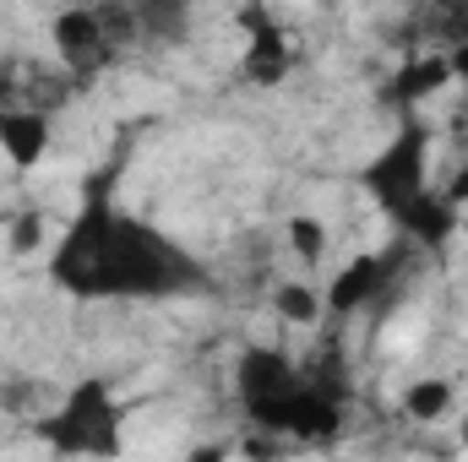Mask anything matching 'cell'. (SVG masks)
<instances>
[{
	"instance_id": "cell-1",
	"label": "cell",
	"mask_w": 468,
	"mask_h": 462,
	"mask_svg": "<svg viewBox=\"0 0 468 462\" xmlns=\"http://www.w3.org/2000/svg\"><path fill=\"white\" fill-rule=\"evenodd\" d=\"M55 283L82 299H158L197 283V261L158 229L93 202L55 250Z\"/></svg>"
},
{
	"instance_id": "cell-2",
	"label": "cell",
	"mask_w": 468,
	"mask_h": 462,
	"mask_svg": "<svg viewBox=\"0 0 468 462\" xmlns=\"http://www.w3.org/2000/svg\"><path fill=\"white\" fill-rule=\"evenodd\" d=\"M359 185L420 250H441V239L458 229V202L431 185V136L420 120L398 125V136L365 163Z\"/></svg>"
},
{
	"instance_id": "cell-3",
	"label": "cell",
	"mask_w": 468,
	"mask_h": 462,
	"mask_svg": "<svg viewBox=\"0 0 468 462\" xmlns=\"http://www.w3.org/2000/svg\"><path fill=\"white\" fill-rule=\"evenodd\" d=\"M44 446H49V452H93V457L120 452V403H115V392H110L99 375L77 381V386L66 392L60 414L44 419Z\"/></svg>"
},
{
	"instance_id": "cell-4",
	"label": "cell",
	"mask_w": 468,
	"mask_h": 462,
	"mask_svg": "<svg viewBox=\"0 0 468 462\" xmlns=\"http://www.w3.org/2000/svg\"><path fill=\"white\" fill-rule=\"evenodd\" d=\"M49 44H55L60 66H66V77H99V71L120 55L115 44H110V33H104V22H99L93 5H66V11H55Z\"/></svg>"
},
{
	"instance_id": "cell-5",
	"label": "cell",
	"mask_w": 468,
	"mask_h": 462,
	"mask_svg": "<svg viewBox=\"0 0 468 462\" xmlns=\"http://www.w3.org/2000/svg\"><path fill=\"white\" fill-rule=\"evenodd\" d=\"M239 33H245V55H239V71H245L250 82H261V88L283 82L294 55H289V38H283L278 16H272L261 0H250V5H239Z\"/></svg>"
},
{
	"instance_id": "cell-6",
	"label": "cell",
	"mask_w": 468,
	"mask_h": 462,
	"mask_svg": "<svg viewBox=\"0 0 468 462\" xmlns=\"http://www.w3.org/2000/svg\"><path fill=\"white\" fill-rule=\"evenodd\" d=\"M398 256L403 250H392V256H381V250H370V256H354L349 267L322 289L327 294V316H354V310H365V305H376L387 289H398L392 283V272H398Z\"/></svg>"
},
{
	"instance_id": "cell-7",
	"label": "cell",
	"mask_w": 468,
	"mask_h": 462,
	"mask_svg": "<svg viewBox=\"0 0 468 462\" xmlns=\"http://www.w3.org/2000/svg\"><path fill=\"white\" fill-rule=\"evenodd\" d=\"M55 142V120L44 104H0V152L16 169H38Z\"/></svg>"
},
{
	"instance_id": "cell-8",
	"label": "cell",
	"mask_w": 468,
	"mask_h": 462,
	"mask_svg": "<svg viewBox=\"0 0 468 462\" xmlns=\"http://www.w3.org/2000/svg\"><path fill=\"white\" fill-rule=\"evenodd\" d=\"M447 82H458V77H452V55H425V60H414V66H403V71H398L392 99L414 110V104H425L431 93H441Z\"/></svg>"
},
{
	"instance_id": "cell-9",
	"label": "cell",
	"mask_w": 468,
	"mask_h": 462,
	"mask_svg": "<svg viewBox=\"0 0 468 462\" xmlns=\"http://www.w3.org/2000/svg\"><path fill=\"white\" fill-rule=\"evenodd\" d=\"M147 44H180L191 33V0H131Z\"/></svg>"
},
{
	"instance_id": "cell-10",
	"label": "cell",
	"mask_w": 468,
	"mask_h": 462,
	"mask_svg": "<svg viewBox=\"0 0 468 462\" xmlns=\"http://www.w3.org/2000/svg\"><path fill=\"white\" fill-rule=\"evenodd\" d=\"M452 381L447 375H420V381H409V392H403V414L409 419H420V425H441L447 414H452Z\"/></svg>"
},
{
	"instance_id": "cell-11",
	"label": "cell",
	"mask_w": 468,
	"mask_h": 462,
	"mask_svg": "<svg viewBox=\"0 0 468 462\" xmlns=\"http://www.w3.org/2000/svg\"><path fill=\"white\" fill-rule=\"evenodd\" d=\"M272 310H278V321H289V327H316V321L327 316V294L311 289V283H278V289H272Z\"/></svg>"
},
{
	"instance_id": "cell-12",
	"label": "cell",
	"mask_w": 468,
	"mask_h": 462,
	"mask_svg": "<svg viewBox=\"0 0 468 462\" xmlns=\"http://www.w3.org/2000/svg\"><path fill=\"white\" fill-rule=\"evenodd\" d=\"M327 224L322 218H289V250L305 261V267H322V256H327Z\"/></svg>"
},
{
	"instance_id": "cell-13",
	"label": "cell",
	"mask_w": 468,
	"mask_h": 462,
	"mask_svg": "<svg viewBox=\"0 0 468 462\" xmlns=\"http://www.w3.org/2000/svg\"><path fill=\"white\" fill-rule=\"evenodd\" d=\"M44 245V213H16L11 218V250L16 256H33Z\"/></svg>"
},
{
	"instance_id": "cell-14",
	"label": "cell",
	"mask_w": 468,
	"mask_h": 462,
	"mask_svg": "<svg viewBox=\"0 0 468 462\" xmlns=\"http://www.w3.org/2000/svg\"><path fill=\"white\" fill-rule=\"evenodd\" d=\"M458 441H463V446H468V419H463V425H458Z\"/></svg>"
}]
</instances>
